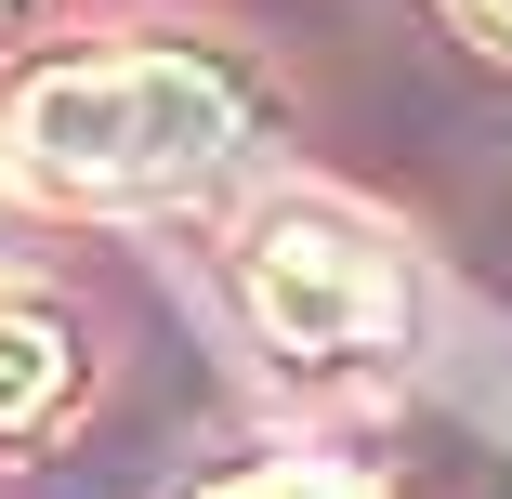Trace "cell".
Returning a JSON list of instances; mask_svg holds the SVG:
<instances>
[{
  "label": "cell",
  "instance_id": "1",
  "mask_svg": "<svg viewBox=\"0 0 512 499\" xmlns=\"http://www.w3.org/2000/svg\"><path fill=\"white\" fill-rule=\"evenodd\" d=\"M237 119H250L237 66L184 53V40H145V53L40 66L14 92V119H0V145L66 211H158V197H197L237 158Z\"/></svg>",
  "mask_w": 512,
  "mask_h": 499
},
{
  "label": "cell",
  "instance_id": "2",
  "mask_svg": "<svg viewBox=\"0 0 512 499\" xmlns=\"http://www.w3.org/2000/svg\"><path fill=\"white\" fill-rule=\"evenodd\" d=\"M237 276H250V316H263L276 355H381V342H407V276H394L381 224L342 211V197H276L250 224V250H237Z\"/></svg>",
  "mask_w": 512,
  "mask_h": 499
},
{
  "label": "cell",
  "instance_id": "3",
  "mask_svg": "<svg viewBox=\"0 0 512 499\" xmlns=\"http://www.w3.org/2000/svg\"><path fill=\"white\" fill-rule=\"evenodd\" d=\"M66 381H79L66 329H53L40 303H0V434H40V421L66 408Z\"/></svg>",
  "mask_w": 512,
  "mask_h": 499
},
{
  "label": "cell",
  "instance_id": "4",
  "mask_svg": "<svg viewBox=\"0 0 512 499\" xmlns=\"http://www.w3.org/2000/svg\"><path fill=\"white\" fill-rule=\"evenodd\" d=\"M211 499H355V486H342V473H302V460H289V473H237V486H211Z\"/></svg>",
  "mask_w": 512,
  "mask_h": 499
},
{
  "label": "cell",
  "instance_id": "5",
  "mask_svg": "<svg viewBox=\"0 0 512 499\" xmlns=\"http://www.w3.org/2000/svg\"><path fill=\"white\" fill-rule=\"evenodd\" d=\"M447 14H460L473 40H499V53H512V0H447Z\"/></svg>",
  "mask_w": 512,
  "mask_h": 499
},
{
  "label": "cell",
  "instance_id": "6",
  "mask_svg": "<svg viewBox=\"0 0 512 499\" xmlns=\"http://www.w3.org/2000/svg\"><path fill=\"white\" fill-rule=\"evenodd\" d=\"M0 14H27V0H0Z\"/></svg>",
  "mask_w": 512,
  "mask_h": 499
}]
</instances>
